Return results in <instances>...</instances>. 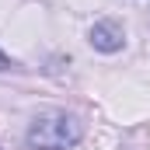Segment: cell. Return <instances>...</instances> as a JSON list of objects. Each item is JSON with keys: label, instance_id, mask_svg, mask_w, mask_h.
Listing matches in <instances>:
<instances>
[{"label": "cell", "instance_id": "6da1fadb", "mask_svg": "<svg viewBox=\"0 0 150 150\" xmlns=\"http://www.w3.org/2000/svg\"><path fill=\"white\" fill-rule=\"evenodd\" d=\"M80 136H84L80 122L70 119L67 112L38 115L28 126V147L32 150H70V147L80 143Z\"/></svg>", "mask_w": 150, "mask_h": 150}, {"label": "cell", "instance_id": "3957f363", "mask_svg": "<svg viewBox=\"0 0 150 150\" xmlns=\"http://www.w3.org/2000/svg\"><path fill=\"white\" fill-rule=\"evenodd\" d=\"M7 67H11V59H7V56L0 52V70H7Z\"/></svg>", "mask_w": 150, "mask_h": 150}, {"label": "cell", "instance_id": "7a4b0ae2", "mask_svg": "<svg viewBox=\"0 0 150 150\" xmlns=\"http://www.w3.org/2000/svg\"><path fill=\"white\" fill-rule=\"evenodd\" d=\"M122 25H115V21H98L94 28H91V45L94 49H101V52H119L122 49Z\"/></svg>", "mask_w": 150, "mask_h": 150}]
</instances>
